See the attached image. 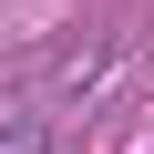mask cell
Masks as SVG:
<instances>
[{
  "mask_svg": "<svg viewBox=\"0 0 154 154\" xmlns=\"http://www.w3.org/2000/svg\"><path fill=\"white\" fill-rule=\"evenodd\" d=\"M0 154H41V123H0Z\"/></svg>",
  "mask_w": 154,
  "mask_h": 154,
  "instance_id": "cell-1",
  "label": "cell"
}]
</instances>
